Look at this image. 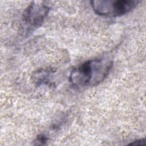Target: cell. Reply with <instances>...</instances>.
Listing matches in <instances>:
<instances>
[{
  "label": "cell",
  "mask_w": 146,
  "mask_h": 146,
  "mask_svg": "<svg viewBox=\"0 0 146 146\" xmlns=\"http://www.w3.org/2000/svg\"><path fill=\"white\" fill-rule=\"evenodd\" d=\"M139 2L129 0H99L90 2L95 13L106 17H120L134 9Z\"/></svg>",
  "instance_id": "7a4b0ae2"
},
{
  "label": "cell",
  "mask_w": 146,
  "mask_h": 146,
  "mask_svg": "<svg viewBox=\"0 0 146 146\" xmlns=\"http://www.w3.org/2000/svg\"><path fill=\"white\" fill-rule=\"evenodd\" d=\"M49 10L50 7L43 3L32 2L23 13V22L27 27L36 29L43 22Z\"/></svg>",
  "instance_id": "3957f363"
},
{
  "label": "cell",
  "mask_w": 146,
  "mask_h": 146,
  "mask_svg": "<svg viewBox=\"0 0 146 146\" xmlns=\"http://www.w3.org/2000/svg\"><path fill=\"white\" fill-rule=\"evenodd\" d=\"M47 141V137L46 136L43 134H40L38 136L34 141V145H43L45 144Z\"/></svg>",
  "instance_id": "5b68a950"
},
{
  "label": "cell",
  "mask_w": 146,
  "mask_h": 146,
  "mask_svg": "<svg viewBox=\"0 0 146 146\" xmlns=\"http://www.w3.org/2000/svg\"><path fill=\"white\" fill-rule=\"evenodd\" d=\"M112 65V61L105 58L87 60L71 71L70 82L77 88L96 86L107 77Z\"/></svg>",
  "instance_id": "6da1fadb"
},
{
  "label": "cell",
  "mask_w": 146,
  "mask_h": 146,
  "mask_svg": "<svg viewBox=\"0 0 146 146\" xmlns=\"http://www.w3.org/2000/svg\"><path fill=\"white\" fill-rule=\"evenodd\" d=\"M52 71L51 69H41L34 73L33 78L34 82L37 85L47 84L50 80V77L52 74Z\"/></svg>",
  "instance_id": "277c9868"
},
{
  "label": "cell",
  "mask_w": 146,
  "mask_h": 146,
  "mask_svg": "<svg viewBox=\"0 0 146 146\" xmlns=\"http://www.w3.org/2000/svg\"><path fill=\"white\" fill-rule=\"evenodd\" d=\"M130 145H145V139H140V140H137L135 141H133V143H131V144H129Z\"/></svg>",
  "instance_id": "8992f818"
}]
</instances>
